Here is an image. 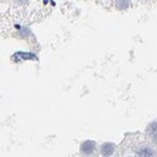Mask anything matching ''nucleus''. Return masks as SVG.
Masks as SVG:
<instances>
[{
    "mask_svg": "<svg viewBox=\"0 0 157 157\" xmlns=\"http://www.w3.org/2000/svg\"><path fill=\"white\" fill-rule=\"evenodd\" d=\"M114 151H115V145L114 144H111V143H104L101 145V154L104 156H110V155L114 154Z\"/></svg>",
    "mask_w": 157,
    "mask_h": 157,
    "instance_id": "2",
    "label": "nucleus"
},
{
    "mask_svg": "<svg viewBox=\"0 0 157 157\" xmlns=\"http://www.w3.org/2000/svg\"><path fill=\"white\" fill-rule=\"evenodd\" d=\"M96 149V143L92 140H86L82 145H81V152L85 155H91Z\"/></svg>",
    "mask_w": 157,
    "mask_h": 157,
    "instance_id": "1",
    "label": "nucleus"
},
{
    "mask_svg": "<svg viewBox=\"0 0 157 157\" xmlns=\"http://www.w3.org/2000/svg\"><path fill=\"white\" fill-rule=\"evenodd\" d=\"M129 6V0H117L116 1V7L120 10H124Z\"/></svg>",
    "mask_w": 157,
    "mask_h": 157,
    "instance_id": "3",
    "label": "nucleus"
}]
</instances>
